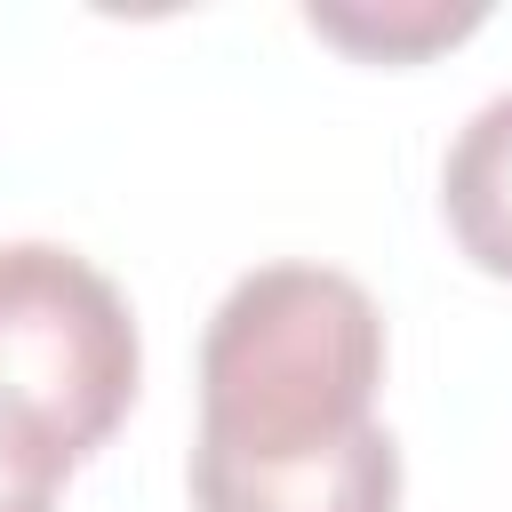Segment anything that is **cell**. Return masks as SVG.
Instances as JSON below:
<instances>
[{"label": "cell", "mask_w": 512, "mask_h": 512, "mask_svg": "<svg viewBox=\"0 0 512 512\" xmlns=\"http://www.w3.org/2000/svg\"><path fill=\"white\" fill-rule=\"evenodd\" d=\"M440 216L488 280H512V88L456 128L440 160Z\"/></svg>", "instance_id": "3957f363"}, {"label": "cell", "mask_w": 512, "mask_h": 512, "mask_svg": "<svg viewBox=\"0 0 512 512\" xmlns=\"http://www.w3.org/2000/svg\"><path fill=\"white\" fill-rule=\"evenodd\" d=\"M304 24L368 64H408V56H432L448 40H464L480 24V8H440V0H416V8H304Z\"/></svg>", "instance_id": "277c9868"}, {"label": "cell", "mask_w": 512, "mask_h": 512, "mask_svg": "<svg viewBox=\"0 0 512 512\" xmlns=\"http://www.w3.org/2000/svg\"><path fill=\"white\" fill-rule=\"evenodd\" d=\"M72 480L64 456H48L40 440L0 424V512H56V488Z\"/></svg>", "instance_id": "5b68a950"}, {"label": "cell", "mask_w": 512, "mask_h": 512, "mask_svg": "<svg viewBox=\"0 0 512 512\" xmlns=\"http://www.w3.org/2000/svg\"><path fill=\"white\" fill-rule=\"evenodd\" d=\"M144 376L136 312L64 240H0V424L48 456H96Z\"/></svg>", "instance_id": "7a4b0ae2"}, {"label": "cell", "mask_w": 512, "mask_h": 512, "mask_svg": "<svg viewBox=\"0 0 512 512\" xmlns=\"http://www.w3.org/2000/svg\"><path fill=\"white\" fill-rule=\"evenodd\" d=\"M384 312L336 264H256L200 336L192 512H392L400 440L376 424Z\"/></svg>", "instance_id": "6da1fadb"}]
</instances>
